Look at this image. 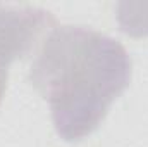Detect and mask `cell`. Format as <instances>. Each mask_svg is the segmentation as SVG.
I'll return each instance as SVG.
<instances>
[{"instance_id": "obj_1", "label": "cell", "mask_w": 148, "mask_h": 147, "mask_svg": "<svg viewBox=\"0 0 148 147\" xmlns=\"http://www.w3.org/2000/svg\"><path fill=\"white\" fill-rule=\"evenodd\" d=\"M131 80V59L114 38L83 26L53 28L29 81L48 102L57 135L79 142L93 133Z\"/></svg>"}, {"instance_id": "obj_2", "label": "cell", "mask_w": 148, "mask_h": 147, "mask_svg": "<svg viewBox=\"0 0 148 147\" xmlns=\"http://www.w3.org/2000/svg\"><path fill=\"white\" fill-rule=\"evenodd\" d=\"M5 88H7V69L5 68H0V104H2Z\"/></svg>"}]
</instances>
